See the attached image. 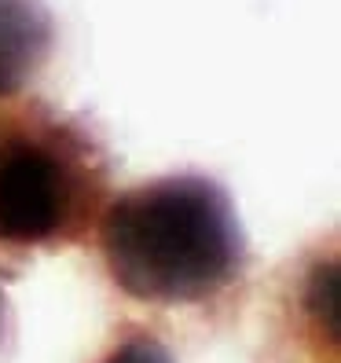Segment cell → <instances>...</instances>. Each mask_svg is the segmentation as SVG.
<instances>
[{"label":"cell","instance_id":"2","mask_svg":"<svg viewBox=\"0 0 341 363\" xmlns=\"http://www.w3.org/2000/svg\"><path fill=\"white\" fill-rule=\"evenodd\" d=\"M111 158L84 121L45 99H0V250H62L96 231Z\"/></svg>","mask_w":341,"mask_h":363},{"label":"cell","instance_id":"3","mask_svg":"<svg viewBox=\"0 0 341 363\" xmlns=\"http://www.w3.org/2000/svg\"><path fill=\"white\" fill-rule=\"evenodd\" d=\"M55 18L45 0H0V99L23 96L48 67Z\"/></svg>","mask_w":341,"mask_h":363},{"label":"cell","instance_id":"5","mask_svg":"<svg viewBox=\"0 0 341 363\" xmlns=\"http://www.w3.org/2000/svg\"><path fill=\"white\" fill-rule=\"evenodd\" d=\"M96 363H177V359H173V352H169L155 334L133 330V334L118 337V345H111L106 356L96 359Z\"/></svg>","mask_w":341,"mask_h":363},{"label":"cell","instance_id":"6","mask_svg":"<svg viewBox=\"0 0 341 363\" xmlns=\"http://www.w3.org/2000/svg\"><path fill=\"white\" fill-rule=\"evenodd\" d=\"M8 330H11V305H8L4 286H0V349H4V341H8Z\"/></svg>","mask_w":341,"mask_h":363},{"label":"cell","instance_id":"4","mask_svg":"<svg viewBox=\"0 0 341 363\" xmlns=\"http://www.w3.org/2000/svg\"><path fill=\"white\" fill-rule=\"evenodd\" d=\"M294 327L297 341H308L312 356H330L337 349V264L334 257L312 261L294 283Z\"/></svg>","mask_w":341,"mask_h":363},{"label":"cell","instance_id":"1","mask_svg":"<svg viewBox=\"0 0 341 363\" xmlns=\"http://www.w3.org/2000/svg\"><path fill=\"white\" fill-rule=\"evenodd\" d=\"M111 283L147 305H206L246 275V231L228 191L202 173H169L111 195L96 220Z\"/></svg>","mask_w":341,"mask_h":363}]
</instances>
